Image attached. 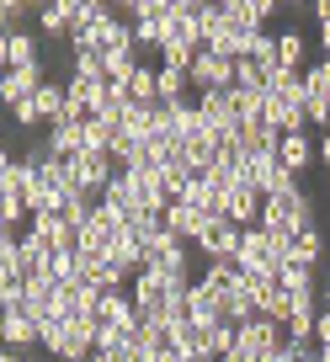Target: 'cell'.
Segmentation results:
<instances>
[{
    "label": "cell",
    "instance_id": "6da1fadb",
    "mask_svg": "<svg viewBox=\"0 0 330 362\" xmlns=\"http://www.w3.org/2000/svg\"><path fill=\"white\" fill-rule=\"evenodd\" d=\"M43 346L54 351L59 362H86L96 351V320L80 315V320H43Z\"/></svg>",
    "mask_w": 330,
    "mask_h": 362
},
{
    "label": "cell",
    "instance_id": "7a4b0ae2",
    "mask_svg": "<svg viewBox=\"0 0 330 362\" xmlns=\"http://www.w3.org/2000/svg\"><path fill=\"white\" fill-rule=\"evenodd\" d=\"M176 288L160 277V272H139L134 277V304H139V320H149V325H165V304H171Z\"/></svg>",
    "mask_w": 330,
    "mask_h": 362
},
{
    "label": "cell",
    "instance_id": "3957f363",
    "mask_svg": "<svg viewBox=\"0 0 330 362\" xmlns=\"http://www.w3.org/2000/svg\"><path fill=\"white\" fill-rule=\"evenodd\" d=\"M69 165V176H75V187L86 197H96L102 203V192H107V181L117 176V165H112V155H80V160H64Z\"/></svg>",
    "mask_w": 330,
    "mask_h": 362
},
{
    "label": "cell",
    "instance_id": "277c9868",
    "mask_svg": "<svg viewBox=\"0 0 330 362\" xmlns=\"http://www.w3.org/2000/svg\"><path fill=\"white\" fill-rule=\"evenodd\" d=\"M240 235H245V229L229 224V218H208V229L192 240V245L203 250L208 261H235V256H240Z\"/></svg>",
    "mask_w": 330,
    "mask_h": 362
},
{
    "label": "cell",
    "instance_id": "5b68a950",
    "mask_svg": "<svg viewBox=\"0 0 330 362\" xmlns=\"http://www.w3.org/2000/svg\"><path fill=\"white\" fill-rule=\"evenodd\" d=\"M187 80H192L197 90H235V64L203 48V54L192 59V69H187Z\"/></svg>",
    "mask_w": 330,
    "mask_h": 362
},
{
    "label": "cell",
    "instance_id": "8992f818",
    "mask_svg": "<svg viewBox=\"0 0 330 362\" xmlns=\"http://www.w3.org/2000/svg\"><path fill=\"white\" fill-rule=\"evenodd\" d=\"M240 341H245L251 351H261V357H272V351L288 346V325H283V320L256 315V320H245V325H240Z\"/></svg>",
    "mask_w": 330,
    "mask_h": 362
},
{
    "label": "cell",
    "instance_id": "52a82bcc",
    "mask_svg": "<svg viewBox=\"0 0 330 362\" xmlns=\"http://www.w3.org/2000/svg\"><path fill=\"white\" fill-rule=\"evenodd\" d=\"M261 203H266V197L256 192V187L235 181V187L224 192V218H229V224H240V229H251V224H261Z\"/></svg>",
    "mask_w": 330,
    "mask_h": 362
},
{
    "label": "cell",
    "instance_id": "ba28073f",
    "mask_svg": "<svg viewBox=\"0 0 330 362\" xmlns=\"http://www.w3.org/2000/svg\"><path fill=\"white\" fill-rule=\"evenodd\" d=\"M43 64H33V69H6L0 75V102L6 107H22V102H33L37 90H43Z\"/></svg>",
    "mask_w": 330,
    "mask_h": 362
},
{
    "label": "cell",
    "instance_id": "9c48e42d",
    "mask_svg": "<svg viewBox=\"0 0 330 362\" xmlns=\"http://www.w3.org/2000/svg\"><path fill=\"white\" fill-rule=\"evenodd\" d=\"M22 315L37 320V325H43V320H64V315H59V283H54V277H37V283H27Z\"/></svg>",
    "mask_w": 330,
    "mask_h": 362
},
{
    "label": "cell",
    "instance_id": "30bf717a",
    "mask_svg": "<svg viewBox=\"0 0 330 362\" xmlns=\"http://www.w3.org/2000/svg\"><path fill=\"white\" fill-rule=\"evenodd\" d=\"M0 346H11V351L43 346V330H37V320H27L22 309H6V315H0Z\"/></svg>",
    "mask_w": 330,
    "mask_h": 362
},
{
    "label": "cell",
    "instance_id": "8fae6325",
    "mask_svg": "<svg viewBox=\"0 0 330 362\" xmlns=\"http://www.w3.org/2000/svg\"><path fill=\"white\" fill-rule=\"evenodd\" d=\"M91 320H102V325H117V330H134L139 325V304H134V293H102V304H96V315Z\"/></svg>",
    "mask_w": 330,
    "mask_h": 362
},
{
    "label": "cell",
    "instance_id": "7c38bea8",
    "mask_svg": "<svg viewBox=\"0 0 330 362\" xmlns=\"http://www.w3.org/2000/svg\"><path fill=\"white\" fill-rule=\"evenodd\" d=\"M33 235H43L54 250H75V245H80V235L64 224V214H59V208H43V214H33Z\"/></svg>",
    "mask_w": 330,
    "mask_h": 362
},
{
    "label": "cell",
    "instance_id": "4fadbf2b",
    "mask_svg": "<svg viewBox=\"0 0 330 362\" xmlns=\"http://www.w3.org/2000/svg\"><path fill=\"white\" fill-rule=\"evenodd\" d=\"M171 351H182V357H208V320H176L171 325Z\"/></svg>",
    "mask_w": 330,
    "mask_h": 362
},
{
    "label": "cell",
    "instance_id": "5bb4252c",
    "mask_svg": "<svg viewBox=\"0 0 330 362\" xmlns=\"http://www.w3.org/2000/svg\"><path fill=\"white\" fill-rule=\"evenodd\" d=\"M107 261H112V267L123 272L128 283H134L139 272H144V240H134V235H117L112 245H107Z\"/></svg>",
    "mask_w": 330,
    "mask_h": 362
},
{
    "label": "cell",
    "instance_id": "9a60e30c",
    "mask_svg": "<svg viewBox=\"0 0 330 362\" xmlns=\"http://www.w3.org/2000/svg\"><path fill=\"white\" fill-rule=\"evenodd\" d=\"M187 315H192V320H224V293H218V288H208L203 277H197V283H187Z\"/></svg>",
    "mask_w": 330,
    "mask_h": 362
},
{
    "label": "cell",
    "instance_id": "2e32d148",
    "mask_svg": "<svg viewBox=\"0 0 330 362\" xmlns=\"http://www.w3.org/2000/svg\"><path fill=\"white\" fill-rule=\"evenodd\" d=\"M48 144H54V160H80L86 155V123H54L48 128Z\"/></svg>",
    "mask_w": 330,
    "mask_h": 362
},
{
    "label": "cell",
    "instance_id": "e0dca14e",
    "mask_svg": "<svg viewBox=\"0 0 330 362\" xmlns=\"http://www.w3.org/2000/svg\"><path fill=\"white\" fill-rule=\"evenodd\" d=\"M165 229H171L176 240H197L208 229V214L192 208V203H171V208H165Z\"/></svg>",
    "mask_w": 330,
    "mask_h": 362
},
{
    "label": "cell",
    "instance_id": "ac0fdd59",
    "mask_svg": "<svg viewBox=\"0 0 330 362\" xmlns=\"http://www.w3.org/2000/svg\"><path fill=\"white\" fill-rule=\"evenodd\" d=\"M325 250H330V245H325V235L309 224V229H298L293 245H288V267H309V272H314V261L325 256Z\"/></svg>",
    "mask_w": 330,
    "mask_h": 362
},
{
    "label": "cell",
    "instance_id": "d6986e66",
    "mask_svg": "<svg viewBox=\"0 0 330 362\" xmlns=\"http://www.w3.org/2000/svg\"><path fill=\"white\" fill-rule=\"evenodd\" d=\"M309 160H319L314 149H309L304 134H283V149H277V165L288 170V176H298V170H309Z\"/></svg>",
    "mask_w": 330,
    "mask_h": 362
},
{
    "label": "cell",
    "instance_id": "ffe728a7",
    "mask_svg": "<svg viewBox=\"0 0 330 362\" xmlns=\"http://www.w3.org/2000/svg\"><path fill=\"white\" fill-rule=\"evenodd\" d=\"M37 48H43V37H37V33H11V37H6V59H11V69L43 64V59H37Z\"/></svg>",
    "mask_w": 330,
    "mask_h": 362
},
{
    "label": "cell",
    "instance_id": "44dd1931",
    "mask_svg": "<svg viewBox=\"0 0 330 362\" xmlns=\"http://www.w3.org/2000/svg\"><path fill=\"white\" fill-rule=\"evenodd\" d=\"M256 315L283 320V325H288V315H293V293H288V288H277V283H266L261 293H256Z\"/></svg>",
    "mask_w": 330,
    "mask_h": 362
},
{
    "label": "cell",
    "instance_id": "7402d4cb",
    "mask_svg": "<svg viewBox=\"0 0 330 362\" xmlns=\"http://www.w3.org/2000/svg\"><path fill=\"white\" fill-rule=\"evenodd\" d=\"M139 69V48H112V54H102V75L112 80V86H128Z\"/></svg>",
    "mask_w": 330,
    "mask_h": 362
},
{
    "label": "cell",
    "instance_id": "603a6c76",
    "mask_svg": "<svg viewBox=\"0 0 330 362\" xmlns=\"http://www.w3.org/2000/svg\"><path fill=\"white\" fill-rule=\"evenodd\" d=\"M33 107H37V117H43L48 128L64 117V86H54V80H43V90L33 96Z\"/></svg>",
    "mask_w": 330,
    "mask_h": 362
},
{
    "label": "cell",
    "instance_id": "cb8c5ba5",
    "mask_svg": "<svg viewBox=\"0 0 330 362\" xmlns=\"http://www.w3.org/2000/svg\"><path fill=\"white\" fill-rule=\"evenodd\" d=\"M155 123H160V102L155 107H128V112H123V134L128 139H149Z\"/></svg>",
    "mask_w": 330,
    "mask_h": 362
},
{
    "label": "cell",
    "instance_id": "d4e9b609",
    "mask_svg": "<svg viewBox=\"0 0 330 362\" xmlns=\"http://www.w3.org/2000/svg\"><path fill=\"white\" fill-rule=\"evenodd\" d=\"M128 102H134V107H155L160 102V90H155V69H144V64H139L134 69V80H128Z\"/></svg>",
    "mask_w": 330,
    "mask_h": 362
},
{
    "label": "cell",
    "instance_id": "484cf974",
    "mask_svg": "<svg viewBox=\"0 0 330 362\" xmlns=\"http://www.w3.org/2000/svg\"><path fill=\"white\" fill-rule=\"evenodd\" d=\"M117 134H123L117 123H107V117H91V123H86V155H107Z\"/></svg>",
    "mask_w": 330,
    "mask_h": 362
},
{
    "label": "cell",
    "instance_id": "4316f807",
    "mask_svg": "<svg viewBox=\"0 0 330 362\" xmlns=\"http://www.w3.org/2000/svg\"><path fill=\"white\" fill-rule=\"evenodd\" d=\"M187 86H192V80H187V69H165V64L155 69V90H160V102H182Z\"/></svg>",
    "mask_w": 330,
    "mask_h": 362
},
{
    "label": "cell",
    "instance_id": "83f0119b",
    "mask_svg": "<svg viewBox=\"0 0 330 362\" xmlns=\"http://www.w3.org/2000/svg\"><path fill=\"white\" fill-rule=\"evenodd\" d=\"M59 214H64V224L80 235V229L91 224V214H96V197H86V192H80V197H64V203H59Z\"/></svg>",
    "mask_w": 330,
    "mask_h": 362
},
{
    "label": "cell",
    "instance_id": "f1b7e54d",
    "mask_svg": "<svg viewBox=\"0 0 330 362\" xmlns=\"http://www.w3.org/2000/svg\"><path fill=\"white\" fill-rule=\"evenodd\" d=\"M277 64L304 75V33H277Z\"/></svg>",
    "mask_w": 330,
    "mask_h": 362
},
{
    "label": "cell",
    "instance_id": "f546056e",
    "mask_svg": "<svg viewBox=\"0 0 330 362\" xmlns=\"http://www.w3.org/2000/svg\"><path fill=\"white\" fill-rule=\"evenodd\" d=\"M240 341V325H229V320H208V357L224 362V351Z\"/></svg>",
    "mask_w": 330,
    "mask_h": 362
},
{
    "label": "cell",
    "instance_id": "4dcf8cb0",
    "mask_svg": "<svg viewBox=\"0 0 330 362\" xmlns=\"http://www.w3.org/2000/svg\"><path fill=\"white\" fill-rule=\"evenodd\" d=\"M245 59H251L256 69H277V37L261 27V33L251 37V48H245Z\"/></svg>",
    "mask_w": 330,
    "mask_h": 362
},
{
    "label": "cell",
    "instance_id": "1f68e13d",
    "mask_svg": "<svg viewBox=\"0 0 330 362\" xmlns=\"http://www.w3.org/2000/svg\"><path fill=\"white\" fill-rule=\"evenodd\" d=\"M203 283L218 288V293H235V288H240V267H235V261H208Z\"/></svg>",
    "mask_w": 330,
    "mask_h": 362
},
{
    "label": "cell",
    "instance_id": "d6a6232c",
    "mask_svg": "<svg viewBox=\"0 0 330 362\" xmlns=\"http://www.w3.org/2000/svg\"><path fill=\"white\" fill-rule=\"evenodd\" d=\"M277 288H288V293H319L314 272L309 267H288V261H283V272H277Z\"/></svg>",
    "mask_w": 330,
    "mask_h": 362
},
{
    "label": "cell",
    "instance_id": "836d02e7",
    "mask_svg": "<svg viewBox=\"0 0 330 362\" xmlns=\"http://www.w3.org/2000/svg\"><path fill=\"white\" fill-rule=\"evenodd\" d=\"M235 64V90H266V69H256L251 59H229Z\"/></svg>",
    "mask_w": 330,
    "mask_h": 362
},
{
    "label": "cell",
    "instance_id": "e575fe53",
    "mask_svg": "<svg viewBox=\"0 0 330 362\" xmlns=\"http://www.w3.org/2000/svg\"><path fill=\"white\" fill-rule=\"evenodd\" d=\"M304 90L330 102V59H319V64H304Z\"/></svg>",
    "mask_w": 330,
    "mask_h": 362
},
{
    "label": "cell",
    "instance_id": "d590c367",
    "mask_svg": "<svg viewBox=\"0 0 330 362\" xmlns=\"http://www.w3.org/2000/svg\"><path fill=\"white\" fill-rule=\"evenodd\" d=\"M171 33V22H134V48H160Z\"/></svg>",
    "mask_w": 330,
    "mask_h": 362
},
{
    "label": "cell",
    "instance_id": "8d00e7d4",
    "mask_svg": "<svg viewBox=\"0 0 330 362\" xmlns=\"http://www.w3.org/2000/svg\"><path fill=\"white\" fill-rule=\"evenodd\" d=\"M16 240H22V235H16ZM16 240H0V283L16 277Z\"/></svg>",
    "mask_w": 330,
    "mask_h": 362
},
{
    "label": "cell",
    "instance_id": "74e56055",
    "mask_svg": "<svg viewBox=\"0 0 330 362\" xmlns=\"http://www.w3.org/2000/svg\"><path fill=\"white\" fill-rule=\"evenodd\" d=\"M11 117H16V128H43V117H37V107H33V102L11 107Z\"/></svg>",
    "mask_w": 330,
    "mask_h": 362
},
{
    "label": "cell",
    "instance_id": "f35d334b",
    "mask_svg": "<svg viewBox=\"0 0 330 362\" xmlns=\"http://www.w3.org/2000/svg\"><path fill=\"white\" fill-rule=\"evenodd\" d=\"M224 362H266V357H261V351H251L245 341H235V346L224 351Z\"/></svg>",
    "mask_w": 330,
    "mask_h": 362
},
{
    "label": "cell",
    "instance_id": "ab89813d",
    "mask_svg": "<svg viewBox=\"0 0 330 362\" xmlns=\"http://www.w3.org/2000/svg\"><path fill=\"white\" fill-rule=\"evenodd\" d=\"M314 346H330V309H319L314 320Z\"/></svg>",
    "mask_w": 330,
    "mask_h": 362
},
{
    "label": "cell",
    "instance_id": "60d3db41",
    "mask_svg": "<svg viewBox=\"0 0 330 362\" xmlns=\"http://www.w3.org/2000/svg\"><path fill=\"white\" fill-rule=\"evenodd\" d=\"M314 22H319V27H330V0H319V6H314Z\"/></svg>",
    "mask_w": 330,
    "mask_h": 362
},
{
    "label": "cell",
    "instance_id": "b9f144b4",
    "mask_svg": "<svg viewBox=\"0 0 330 362\" xmlns=\"http://www.w3.org/2000/svg\"><path fill=\"white\" fill-rule=\"evenodd\" d=\"M16 165V155H11V149H6V144H0V176H6V170H11Z\"/></svg>",
    "mask_w": 330,
    "mask_h": 362
},
{
    "label": "cell",
    "instance_id": "7bdbcfd3",
    "mask_svg": "<svg viewBox=\"0 0 330 362\" xmlns=\"http://www.w3.org/2000/svg\"><path fill=\"white\" fill-rule=\"evenodd\" d=\"M314 155H319V165H330V134L319 139V149H314Z\"/></svg>",
    "mask_w": 330,
    "mask_h": 362
},
{
    "label": "cell",
    "instance_id": "ee69618b",
    "mask_svg": "<svg viewBox=\"0 0 330 362\" xmlns=\"http://www.w3.org/2000/svg\"><path fill=\"white\" fill-rule=\"evenodd\" d=\"M6 37H11V33H0V75L11 69V59H6Z\"/></svg>",
    "mask_w": 330,
    "mask_h": 362
},
{
    "label": "cell",
    "instance_id": "f6af8a7d",
    "mask_svg": "<svg viewBox=\"0 0 330 362\" xmlns=\"http://www.w3.org/2000/svg\"><path fill=\"white\" fill-rule=\"evenodd\" d=\"M0 362H27L22 351H11V346H0Z\"/></svg>",
    "mask_w": 330,
    "mask_h": 362
},
{
    "label": "cell",
    "instance_id": "bcb514c9",
    "mask_svg": "<svg viewBox=\"0 0 330 362\" xmlns=\"http://www.w3.org/2000/svg\"><path fill=\"white\" fill-rule=\"evenodd\" d=\"M86 362H112V351H91V357H86Z\"/></svg>",
    "mask_w": 330,
    "mask_h": 362
},
{
    "label": "cell",
    "instance_id": "7dc6e473",
    "mask_svg": "<svg viewBox=\"0 0 330 362\" xmlns=\"http://www.w3.org/2000/svg\"><path fill=\"white\" fill-rule=\"evenodd\" d=\"M319 309H330V288H325V293H319Z\"/></svg>",
    "mask_w": 330,
    "mask_h": 362
},
{
    "label": "cell",
    "instance_id": "c3c4849f",
    "mask_svg": "<svg viewBox=\"0 0 330 362\" xmlns=\"http://www.w3.org/2000/svg\"><path fill=\"white\" fill-rule=\"evenodd\" d=\"M325 256H330V250H325Z\"/></svg>",
    "mask_w": 330,
    "mask_h": 362
}]
</instances>
